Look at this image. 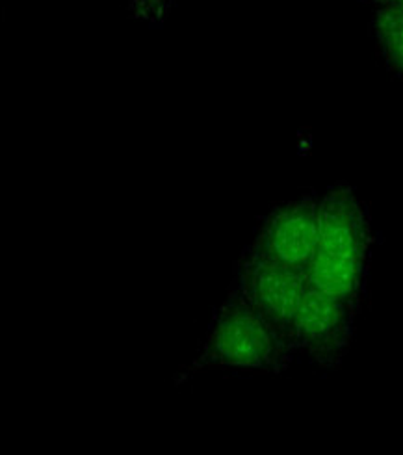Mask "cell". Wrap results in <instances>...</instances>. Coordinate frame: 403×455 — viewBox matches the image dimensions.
<instances>
[{
	"label": "cell",
	"instance_id": "6da1fadb",
	"mask_svg": "<svg viewBox=\"0 0 403 455\" xmlns=\"http://www.w3.org/2000/svg\"><path fill=\"white\" fill-rule=\"evenodd\" d=\"M374 225L367 203L350 184L320 196L318 238L309 266V284L363 310L374 253Z\"/></svg>",
	"mask_w": 403,
	"mask_h": 455
},
{
	"label": "cell",
	"instance_id": "7a4b0ae2",
	"mask_svg": "<svg viewBox=\"0 0 403 455\" xmlns=\"http://www.w3.org/2000/svg\"><path fill=\"white\" fill-rule=\"evenodd\" d=\"M295 355L288 342L264 318L232 294L214 308L192 363L181 368L175 385L203 370L235 376H281Z\"/></svg>",
	"mask_w": 403,
	"mask_h": 455
},
{
	"label": "cell",
	"instance_id": "3957f363",
	"mask_svg": "<svg viewBox=\"0 0 403 455\" xmlns=\"http://www.w3.org/2000/svg\"><path fill=\"white\" fill-rule=\"evenodd\" d=\"M309 286L303 272L246 247L235 264L227 294L247 303L290 346V331Z\"/></svg>",
	"mask_w": 403,
	"mask_h": 455
},
{
	"label": "cell",
	"instance_id": "277c9868",
	"mask_svg": "<svg viewBox=\"0 0 403 455\" xmlns=\"http://www.w3.org/2000/svg\"><path fill=\"white\" fill-rule=\"evenodd\" d=\"M360 313L357 307L309 286L290 331L294 355L324 371H336L350 354Z\"/></svg>",
	"mask_w": 403,
	"mask_h": 455
},
{
	"label": "cell",
	"instance_id": "5b68a950",
	"mask_svg": "<svg viewBox=\"0 0 403 455\" xmlns=\"http://www.w3.org/2000/svg\"><path fill=\"white\" fill-rule=\"evenodd\" d=\"M318 209L320 197L314 194L275 204L259 220L246 247L307 275L316 250Z\"/></svg>",
	"mask_w": 403,
	"mask_h": 455
},
{
	"label": "cell",
	"instance_id": "8992f818",
	"mask_svg": "<svg viewBox=\"0 0 403 455\" xmlns=\"http://www.w3.org/2000/svg\"><path fill=\"white\" fill-rule=\"evenodd\" d=\"M372 30L385 66L403 78V4L377 8Z\"/></svg>",
	"mask_w": 403,
	"mask_h": 455
},
{
	"label": "cell",
	"instance_id": "52a82bcc",
	"mask_svg": "<svg viewBox=\"0 0 403 455\" xmlns=\"http://www.w3.org/2000/svg\"><path fill=\"white\" fill-rule=\"evenodd\" d=\"M372 4H375L377 8H387V6H399L403 4V0H370Z\"/></svg>",
	"mask_w": 403,
	"mask_h": 455
}]
</instances>
